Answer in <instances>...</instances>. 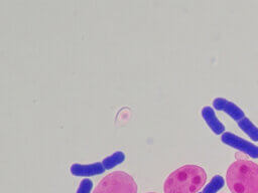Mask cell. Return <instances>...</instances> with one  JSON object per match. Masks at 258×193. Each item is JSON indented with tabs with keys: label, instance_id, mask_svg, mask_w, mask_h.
<instances>
[{
	"label": "cell",
	"instance_id": "cell-10",
	"mask_svg": "<svg viewBox=\"0 0 258 193\" xmlns=\"http://www.w3.org/2000/svg\"><path fill=\"white\" fill-rule=\"evenodd\" d=\"M225 184V180L222 176L216 175L213 179L206 185L202 193H217Z\"/></svg>",
	"mask_w": 258,
	"mask_h": 193
},
{
	"label": "cell",
	"instance_id": "cell-3",
	"mask_svg": "<svg viewBox=\"0 0 258 193\" xmlns=\"http://www.w3.org/2000/svg\"><path fill=\"white\" fill-rule=\"evenodd\" d=\"M138 186L133 177L122 171H115L105 176L93 193H137Z\"/></svg>",
	"mask_w": 258,
	"mask_h": 193
},
{
	"label": "cell",
	"instance_id": "cell-6",
	"mask_svg": "<svg viewBox=\"0 0 258 193\" xmlns=\"http://www.w3.org/2000/svg\"><path fill=\"white\" fill-rule=\"evenodd\" d=\"M105 171V168L101 163H93L89 165H80L74 164L71 166L72 174L76 176H93L97 174H101Z\"/></svg>",
	"mask_w": 258,
	"mask_h": 193
},
{
	"label": "cell",
	"instance_id": "cell-11",
	"mask_svg": "<svg viewBox=\"0 0 258 193\" xmlns=\"http://www.w3.org/2000/svg\"><path fill=\"white\" fill-rule=\"evenodd\" d=\"M93 188V182L90 179H84L80 183L77 193H90Z\"/></svg>",
	"mask_w": 258,
	"mask_h": 193
},
{
	"label": "cell",
	"instance_id": "cell-9",
	"mask_svg": "<svg viewBox=\"0 0 258 193\" xmlns=\"http://www.w3.org/2000/svg\"><path fill=\"white\" fill-rule=\"evenodd\" d=\"M125 159V155L122 151H117L115 153H113L112 155H110L109 157L105 158L103 161H102V164L105 168V170L107 169H111L113 167H115L116 165L122 163Z\"/></svg>",
	"mask_w": 258,
	"mask_h": 193
},
{
	"label": "cell",
	"instance_id": "cell-8",
	"mask_svg": "<svg viewBox=\"0 0 258 193\" xmlns=\"http://www.w3.org/2000/svg\"><path fill=\"white\" fill-rule=\"evenodd\" d=\"M238 126L239 128L252 140L257 142L258 141V128L248 119V118H243L242 120L238 121Z\"/></svg>",
	"mask_w": 258,
	"mask_h": 193
},
{
	"label": "cell",
	"instance_id": "cell-1",
	"mask_svg": "<svg viewBox=\"0 0 258 193\" xmlns=\"http://www.w3.org/2000/svg\"><path fill=\"white\" fill-rule=\"evenodd\" d=\"M207 173L198 165H184L171 172L164 181V193H197L206 183Z\"/></svg>",
	"mask_w": 258,
	"mask_h": 193
},
{
	"label": "cell",
	"instance_id": "cell-13",
	"mask_svg": "<svg viewBox=\"0 0 258 193\" xmlns=\"http://www.w3.org/2000/svg\"><path fill=\"white\" fill-rule=\"evenodd\" d=\"M199 193H202V192H199Z\"/></svg>",
	"mask_w": 258,
	"mask_h": 193
},
{
	"label": "cell",
	"instance_id": "cell-7",
	"mask_svg": "<svg viewBox=\"0 0 258 193\" xmlns=\"http://www.w3.org/2000/svg\"><path fill=\"white\" fill-rule=\"evenodd\" d=\"M202 116L204 118V120L206 121V123L208 124V126L211 128V130L217 134V135H220V134H224V131H225V127L224 125L219 121V119L217 118L216 114L214 113L213 109L210 108V107H205L203 108L202 110Z\"/></svg>",
	"mask_w": 258,
	"mask_h": 193
},
{
	"label": "cell",
	"instance_id": "cell-4",
	"mask_svg": "<svg viewBox=\"0 0 258 193\" xmlns=\"http://www.w3.org/2000/svg\"><path fill=\"white\" fill-rule=\"evenodd\" d=\"M221 138L226 145L247 154L251 158H254V159L258 158V147L242 139L241 137H238L237 135L232 133H224L222 134Z\"/></svg>",
	"mask_w": 258,
	"mask_h": 193
},
{
	"label": "cell",
	"instance_id": "cell-2",
	"mask_svg": "<svg viewBox=\"0 0 258 193\" xmlns=\"http://www.w3.org/2000/svg\"><path fill=\"white\" fill-rule=\"evenodd\" d=\"M226 182L232 193H258V165L244 159L233 162L227 170Z\"/></svg>",
	"mask_w": 258,
	"mask_h": 193
},
{
	"label": "cell",
	"instance_id": "cell-5",
	"mask_svg": "<svg viewBox=\"0 0 258 193\" xmlns=\"http://www.w3.org/2000/svg\"><path fill=\"white\" fill-rule=\"evenodd\" d=\"M213 106L215 109L219 111H223L226 114H228L231 118H233L235 121H240L244 118L243 111L234 103L227 101L222 98H217L213 102Z\"/></svg>",
	"mask_w": 258,
	"mask_h": 193
},
{
	"label": "cell",
	"instance_id": "cell-12",
	"mask_svg": "<svg viewBox=\"0 0 258 193\" xmlns=\"http://www.w3.org/2000/svg\"><path fill=\"white\" fill-rule=\"evenodd\" d=\"M147 193H155V192H147Z\"/></svg>",
	"mask_w": 258,
	"mask_h": 193
}]
</instances>
